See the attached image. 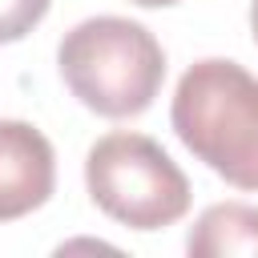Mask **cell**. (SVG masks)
<instances>
[{"label": "cell", "mask_w": 258, "mask_h": 258, "mask_svg": "<svg viewBox=\"0 0 258 258\" xmlns=\"http://www.w3.org/2000/svg\"><path fill=\"white\" fill-rule=\"evenodd\" d=\"M177 141L238 189H258V77L238 60H194L173 93Z\"/></svg>", "instance_id": "1"}, {"label": "cell", "mask_w": 258, "mask_h": 258, "mask_svg": "<svg viewBox=\"0 0 258 258\" xmlns=\"http://www.w3.org/2000/svg\"><path fill=\"white\" fill-rule=\"evenodd\" d=\"M56 69L69 93L97 117H137L165 81L157 36L129 16H89L60 36Z\"/></svg>", "instance_id": "2"}, {"label": "cell", "mask_w": 258, "mask_h": 258, "mask_svg": "<svg viewBox=\"0 0 258 258\" xmlns=\"http://www.w3.org/2000/svg\"><path fill=\"white\" fill-rule=\"evenodd\" d=\"M85 185L101 214L129 230H165L189 210V181L145 133H105L85 153Z\"/></svg>", "instance_id": "3"}, {"label": "cell", "mask_w": 258, "mask_h": 258, "mask_svg": "<svg viewBox=\"0 0 258 258\" xmlns=\"http://www.w3.org/2000/svg\"><path fill=\"white\" fill-rule=\"evenodd\" d=\"M56 189L52 141L28 125L0 117V222H16L40 210Z\"/></svg>", "instance_id": "4"}, {"label": "cell", "mask_w": 258, "mask_h": 258, "mask_svg": "<svg viewBox=\"0 0 258 258\" xmlns=\"http://www.w3.org/2000/svg\"><path fill=\"white\" fill-rule=\"evenodd\" d=\"M185 250L194 258H258V206H246V202H218L210 206L189 238H185Z\"/></svg>", "instance_id": "5"}, {"label": "cell", "mask_w": 258, "mask_h": 258, "mask_svg": "<svg viewBox=\"0 0 258 258\" xmlns=\"http://www.w3.org/2000/svg\"><path fill=\"white\" fill-rule=\"evenodd\" d=\"M52 0H0V44L24 40L44 16H48Z\"/></svg>", "instance_id": "6"}, {"label": "cell", "mask_w": 258, "mask_h": 258, "mask_svg": "<svg viewBox=\"0 0 258 258\" xmlns=\"http://www.w3.org/2000/svg\"><path fill=\"white\" fill-rule=\"evenodd\" d=\"M250 32H254V44H258V0L250 4Z\"/></svg>", "instance_id": "7"}, {"label": "cell", "mask_w": 258, "mask_h": 258, "mask_svg": "<svg viewBox=\"0 0 258 258\" xmlns=\"http://www.w3.org/2000/svg\"><path fill=\"white\" fill-rule=\"evenodd\" d=\"M133 4H141V8H165V4H181V0H133Z\"/></svg>", "instance_id": "8"}]
</instances>
